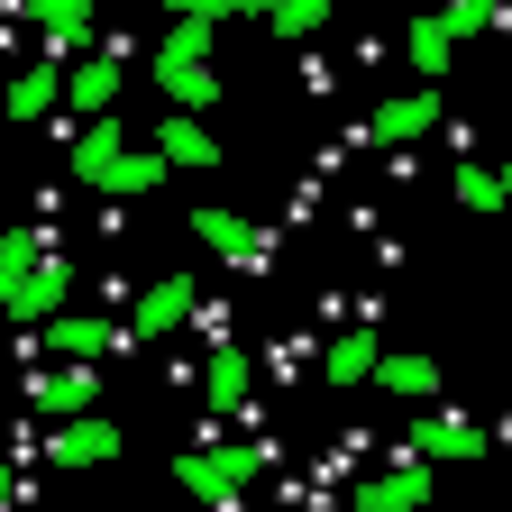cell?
Returning <instances> with one entry per match:
<instances>
[{"instance_id": "1", "label": "cell", "mask_w": 512, "mask_h": 512, "mask_svg": "<svg viewBox=\"0 0 512 512\" xmlns=\"http://www.w3.org/2000/svg\"><path fill=\"white\" fill-rule=\"evenodd\" d=\"M256 467H266V448H183V458H174V476H183V494L192 503H202V512H238V485L256 476Z\"/></svg>"}, {"instance_id": "2", "label": "cell", "mask_w": 512, "mask_h": 512, "mask_svg": "<svg viewBox=\"0 0 512 512\" xmlns=\"http://www.w3.org/2000/svg\"><path fill=\"white\" fill-rule=\"evenodd\" d=\"M403 448H412V458H430V467H476V458H485V430H476L467 412H448V403H430V412H412Z\"/></svg>"}, {"instance_id": "3", "label": "cell", "mask_w": 512, "mask_h": 512, "mask_svg": "<svg viewBox=\"0 0 512 512\" xmlns=\"http://www.w3.org/2000/svg\"><path fill=\"white\" fill-rule=\"evenodd\" d=\"M119 448H128V439H119V421H110V412H74V421H55V430H46V467L83 476V467H110Z\"/></svg>"}, {"instance_id": "4", "label": "cell", "mask_w": 512, "mask_h": 512, "mask_svg": "<svg viewBox=\"0 0 512 512\" xmlns=\"http://www.w3.org/2000/svg\"><path fill=\"white\" fill-rule=\"evenodd\" d=\"M192 238H202L220 266H238V275H266V256H275V238L256 229V220H238V211H220V202H202L192 211Z\"/></svg>"}, {"instance_id": "5", "label": "cell", "mask_w": 512, "mask_h": 512, "mask_svg": "<svg viewBox=\"0 0 512 512\" xmlns=\"http://www.w3.org/2000/svg\"><path fill=\"white\" fill-rule=\"evenodd\" d=\"M430 458H412V448H403V467L394 476H357L348 485V512H430Z\"/></svg>"}, {"instance_id": "6", "label": "cell", "mask_w": 512, "mask_h": 512, "mask_svg": "<svg viewBox=\"0 0 512 512\" xmlns=\"http://www.w3.org/2000/svg\"><path fill=\"white\" fill-rule=\"evenodd\" d=\"M119 339H128V330H110V320H92V311H55V320H37V348H55L64 366H101Z\"/></svg>"}, {"instance_id": "7", "label": "cell", "mask_w": 512, "mask_h": 512, "mask_svg": "<svg viewBox=\"0 0 512 512\" xmlns=\"http://www.w3.org/2000/svg\"><path fill=\"white\" fill-rule=\"evenodd\" d=\"M156 92H165L174 110H192V119H202V110H220V74H211L202 55H174L165 37H156Z\"/></svg>"}, {"instance_id": "8", "label": "cell", "mask_w": 512, "mask_h": 512, "mask_svg": "<svg viewBox=\"0 0 512 512\" xmlns=\"http://www.w3.org/2000/svg\"><path fill=\"white\" fill-rule=\"evenodd\" d=\"M439 119H448V101L421 83V92H394V101H384V110L366 119V138H375V147H412V138H430Z\"/></svg>"}, {"instance_id": "9", "label": "cell", "mask_w": 512, "mask_h": 512, "mask_svg": "<svg viewBox=\"0 0 512 512\" xmlns=\"http://www.w3.org/2000/svg\"><path fill=\"white\" fill-rule=\"evenodd\" d=\"M192 311H202V293H192V275H156V284L138 293V311H128V339H165V330H183Z\"/></svg>"}, {"instance_id": "10", "label": "cell", "mask_w": 512, "mask_h": 512, "mask_svg": "<svg viewBox=\"0 0 512 512\" xmlns=\"http://www.w3.org/2000/svg\"><path fill=\"white\" fill-rule=\"evenodd\" d=\"M119 156H128V119L110 110V119H83V138H74V147H64V174H74V183H92V192H101Z\"/></svg>"}, {"instance_id": "11", "label": "cell", "mask_w": 512, "mask_h": 512, "mask_svg": "<svg viewBox=\"0 0 512 512\" xmlns=\"http://www.w3.org/2000/svg\"><path fill=\"white\" fill-rule=\"evenodd\" d=\"M28 403H37L46 421L92 412V403H101V366H46V375H28Z\"/></svg>"}, {"instance_id": "12", "label": "cell", "mask_w": 512, "mask_h": 512, "mask_svg": "<svg viewBox=\"0 0 512 512\" xmlns=\"http://www.w3.org/2000/svg\"><path fill=\"white\" fill-rule=\"evenodd\" d=\"M64 302H74V266H64V256H46V266H37V275H28L10 302H0V311H10L19 330H37V320H55Z\"/></svg>"}, {"instance_id": "13", "label": "cell", "mask_w": 512, "mask_h": 512, "mask_svg": "<svg viewBox=\"0 0 512 512\" xmlns=\"http://www.w3.org/2000/svg\"><path fill=\"white\" fill-rule=\"evenodd\" d=\"M202 394H211V412H256V366H247V348H238V339H220V348H211Z\"/></svg>"}, {"instance_id": "14", "label": "cell", "mask_w": 512, "mask_h": 512, "mask_svg": "<svg viewBox=\"0 0 512 512\" xmlns=\"http://www.w3.org/2000/svg\"><path fill=\"white\" fill-rule=\"evenodd\" d=\"M156 156H165L174 174H211V165H220V138H211V128L192 119V110H165V128H156Z\"/></svg>"}, {"instance_id": "15", "label": "cell", "mask_w": 512, "mask_h": 512, "mask_svg": "<svg viewBox=\"0 0 512 512\" xmlns=\"http://www.w3.org/2000/svg\"><path fill=\"white\" fill-rule=\"evenodd\" d=\"M64 101L92 110V119H110V110H119V55H110V46H92L74 74H64Z\"/></svg>"}, {"instance_id": "16", "label": "cell", "mask_w": 512, "mask_h": 512, "mask_svg": "<svg viewBox=\"0 0 512 512\" xmlns=\"http://www.w3.org/2000/svg\"><path fill=\"white\" fill-rule=\"evenodd\" d=\"M375 384L394 403H439V357H421V348H394V357H375Z\"/></svg>"}, {"instance_id": "17", "label": "cell", "mask_w": 512, "mask_h": 512, "mask_svg": "<svg viewBox=\"0 0 512 512\" xmlns=\"http://www.w3.org/2000/svg\"><path fill=\"white\" fill-rule=\"evenodd\" d=\"M55 101H64V74H55V64H19V74H10V101H0V119L37 128V119H46Z\"/></svg>"}, {"instance_id": "18", "label": "cell", "mask_w": 512, "mask_h": 512, "mask_svg": "<svg viewBox=\"0 0 512 512\" xmlns=\"http://www.w3.org/2000/svg\"><path fill=\"white\" fill-rule=\"evenodd\" d=\"M28 19L55 55H83L92 46V0H28Z\"/></svg>"}, {"instance_id": "19", "label": "cell", "mask_w": 512, "mask_h": 512, "mask_svg": "<svg viewBox=\"0 0 512 512\" xmlns=\"http://www.w3.org/2000/svg\"><path fill=\"white\" fill-rule=\"evenodd\" d=\"M403 55H412V74H421V83H439V74H448V55H458V37L439 28V10H421V19H403Z\"/></svg>"}, {"instance_id": "20", "label": "cell", "mask_w": 512, "mask_h": 512, "mask_svg": "<svg viewBox=\"0 0 512 512\" xmlns=\"http://www.w3.org/2000/svg\"><path fill=\"white\" fill-rule=\"evenodd\" d=\"M165 174H174V165H165L156 147H128V156L110 165V183H101V202H138V192H156Z\"/></svg>"}, {"instance_id": "21", "label": "cell", "mask_w": 512, "mask_h": 512, "mask_svg": "<svg viewBox=\"0 0 512 512\" xmlns=\"http://www.w3.org/2000/svg\"><path fill=\"white\" fill-rule=\"evenodd\" d=\"M46 256H55V247H46L37 229H0V302H10V293H19V284L46 266Z\"/></svg>"}, {"instance_id": "22", "label": "cell", "mask_w": 512, "mask_h": 512, "mask_svg": "<svg viewBox=\"0 0 512 512\" xmlns=\"http://www.w3.org/2000/svg\"><path fill=\"white\" fill-rule=\"evenodd\" d=\"M448 192H458V211H476V220H494V211L512 202V192H503V174H494V165H476V156L448 174Z\"/></svg>"}, {"instance_id": "23", "label": "cell", "mask_w": 512, "mask_h": 512, "mask_svg": "<svg viewBox=\"0 0 512 512\" xmlns=\"http://www.w3.org/2000/svg\"><path fill=\"white\" fill-rule=\"evenodd\" d=\"M375 357H384V339H375V330H339V339H330V384H366V375H375Z\"/></svg>"}, {"instance_id": "24", "label": "cell", "mask_w": 512, "mask_h": 512, "mask_svg": "<svg viewBox=\"0 0 512 512\" xmlns=\"http://www.w3.org/2000/svg\"><path fill=\"white\" fill-rule=\"evenodd\" d=\"M439 28L448 37H485V28H503V0H439Z\"/></svg>"}, {"instance_id": "25", "label": "cell", "mask_w": 512, "mask_h": 512, "mask_svg": "<svg viewBox=\"0 0 512 512\" xmlns=\"http://www.w3.org/2000/svg\"><path fill=\"white\" fill-rule=\"evenodd\" d=\"M330 10H339V0H275L266 19H275V37H311V28L330 19Z\"/></svg>"}, {"instance_id": "26", "label": "cell", "mask_w": 512, "mask_h": 512, "mask_svg": "<svg viewBox=\"0 0 512 512\" xmlns=\"http://www.w3.org/2000/svg\"><path fill=\"white\" fill-rule=\"evenodd\" d=\"M174 55H202L211 64V46H220V28H202V19H174V37H165Z\"/></svg>"}, {"instance_id": "27", "label": "cell", "mask_w": 512, "mask_h": 512, "mask_svg": "<svg viewBox=\"0 0 512 512\" xmlns=\"http://www.w3.org/2000/svg\"><path fill=\"white\" fill-rule=\"evenodd\" d=\"M174 19H202V28H220V19H247V0H174Z\"/></svg>"}, {"instance_id": "28", "label": "cell", "mask_w": 512, "mask_h": 512, "mask_svg": "<svg viewBox=\"0 0 512 512\" xmlns=\"http://www.w3.org/2000/svg\"><path fill=\"white\" fill-rule=\"evenodd\" d=\"M0 512H19V476L10 467H0Z\"/></svg>"}, {"instance_id": "29", "label": "cell", "mask_w": 512, "mask_h": 512, "mask_svg": "<svg viewBox=\"0 0 512 512\" xmlns=\"http://www.w3.org/2000/svg\"><path fill=\"white\" fill-rule=\"evenodd\" d=\"M266 10H275V0H247V19H266Z\"/></svg>"}, {"instance_id": "30", "label": "cell", "mask_w": 512, "mask_h": 512, "mask_svg": "<svg viewBox=\"0 0 512 512\" xmlns=\"http://www.w3.org/2000/svg\"><path fill=\"white\" fill-rule=\"evenodd\" d=\"M494 174H503V192H512V156H503V165H494Z\"/></svg>"}, {"instance_id": "31", "label": "cell", "mask_w": 512, "mask_h": 512, "mask_svg": "<svg viewBox=\"0 0 512 512\" xmlns=\"http://www.w3.org/2000/svg\"><path fill=\"white\" fill-rule=\"evenodd\" d=\"M339 10H375V0H339Z\"/></svg>"}, {"instance_id": "32", "label": "cell", "mask_w": 512, "mask_h": 512, "mask_svg": "<svg viewBox=\"0 0 512 512\" xmlns=\"http://www.w3.org/2000/svg\"><path fill=\"white\" fill-rule=\"evenodd\" d=\"M10 10H28V0H10Z\"/></svg>"}]
</instances>
